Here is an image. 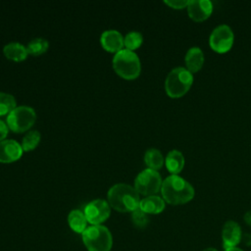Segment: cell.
Masks as SVG:
<instances>
[{
    "mask_svg": "<svg viewBox=\"0 0 251 251\" xmlns=\"http://www.w3.org/2000/svg\"><path fill=\"white\" fill-rule=\"evenodd\" d=\"M161 192L165 202L171 205L185 204L194 197L195 193L193 186L177 175H171L163 180Z\"/></svg>",
    "mask_w": 251,
    "mask_h": 251,
    "instance_id": "obj_1",
    "label": "cell"
},
{
    "mask_svg": "<svg viewBox=\"0 0 251 251\" xmlns=\"http://www.w3.org/2000/svg\"><path fill=\"white\" fill-rule=\"evenodd\" d=\"M109 205L119 212H133L139 208L140 197L134 186L119 182L112 185L107 193Z\"/></svg>",
    "mask_w": 251,
    "mask_h": 251,
    "instance_id": "obj_2",
    "label": "cell"
},
{
    "mask_svg": "<svg viewBox=\"0 0 251 251\" xmlns=\"http://www.w3.org/2000/svg\"><path fill=\"white\" fill-rule=\"evenodd\" d=\"M115 72L125 79L136 78L141 71L140 60L134 51L123 48L113 57Z\"/></svg>",
    "mask_w": 251,
    "mask_h": 251,
    "instance_id": "obj_3",
    "label": "cell"
},
{
    "mask_svg": "<svg viewBox=\"0 0 251 251\" xmlns=\"http://www.w3.org/2000/svg\"><path fill=\"white\" fill-rule=\"evenodd\" d=\"M192 82V74L186 68L176 67L167 75L165 89L170 97L178 98L183 96L190 89Z\"/></svg>",
    "mask_w": 251,
    "mask_h": 251,
    "instance_id": "obj_4",
    "label": "cell"
},
{
    "mask_svg": "<svg viewBox=\"0 0 251 251\" xmlns=\"http://www.w3.org/2000/svg\"><path fill=\"white\" fill-rule=\"evenodd\" d=\"M82 241L88 251H110L113 245L110 230L102 225L88 226L82 232Z\"/></svg>",
    "mask_w": 251,
    "mask_h": 251,
    "instance_id": "obj_5",
    "label": "cell"
},
{
    "mask_svg": "<svg viewBox=\"0 0 251 251\" xmlns=\"http://www.w3.org/2000/svg\"><path fill=\"white\" fill-rule=\"evenodd\" d=\"M36 121L35 110L26 105L17 106L6 118V124L14 132H24L33 126Z\"/></svg>",
    "mask_w": 251,
    "mask_h": 251,
    "instance_id": "obj_6",
    "label": "cell"
},
{
    "mask_svg": "<svg viewBox=\"0 0 251 251\" xmlns=\"http://www.w3.org/2000/svg\"><path fill=\"white\" fill-rule=\"evenodd\" d=\"M162 177L158 171L153 169H144L141 171L134 179V188L139 194L146 196L156 195L161 189Z\"/></svg>",
    "mask_w": 251,
    "mask_h": 251,
    "instance_id": "obj_7",
    "label": "cell"
},
{
    "mask_svg": "<svg viewBox=\"0 0 251 251\" xmlns=\"http://www.w3.org/2000/svg\"><path fill=\"white\" fill-rule=\"evenodd\" d=\"M234 40L231 28L226 25H221L214 28L209 37L210 47L218 53H226L230 50Z\"/></svg>",
    "mask_w": 251,
    "mask_h": 251,
    "instance_id": "obj_8",
    "label": "cell"
},
{
    "mask_svg": "<svg viewBox=\"0 0 251 251\" xmlns=\"http://www.w3.org/2000/svg\"><path fill=\"white\" fill-rule=\"evenodd\" d=\"M83 213L88 223L92 226H98L109 218L111 206L104 199H94L86 204Z\"/></svg>",
    "mask_w": 251,
    "mask_h": 251,
    "instance_id": "obj_9",
    "label": "cell"
},
{
    "mask_svg": "<svg viewBox=\"0 0 251 251\" xmlns=\"http://www.w3.org/2000/svg\"><path fill=\"white\" fill-rule=\"evenodd\" d=\"M242 231L240 226L234 221L225 223L222 229V245L224 250L236 247L242 239Z\"/></svg>",
    "mask_w": 251,
    "mask_h": 251,
    "instance_id": "obj_10",
    "label": "cell"
},
{
    "mask_svg": "<svg viewBox=\"0 0 251 251\" xmlns=\"http://www.w3.org/2000/svg\"><path fill=\"white\" fill-rule=\"evenodd\" d=\"M186 8L188 16L195 22L207 20L213 12V4L209 0H191Z\"/></svg>",
    "mask_w": 251,
    "mask_h": 251,
    "instance_id": "obj_11",
    "label": "cell"
},
{
    "mask_svg": "<svg viewBox=\"0 0 251 251\" xmlns=\"http://www.w3.org/2000/svg\"><path fill=\"white\" fill-rule=\"evenodd\" d=\"M22 145L15 139L0 141V162L11 163L19 160L23 155Z\"/></svg>",
    "mask_w": 251,
    "mask_h": 251,
    "instance_id": "obj_12",
    "label": "cell"
},
{
    "mask_svg": "<svg viewBox=\"0 0 251 251\" xmlns=\"http://www.w3.org/2000/svg\"><path fill=\"white\" fill-rule=\"evenodd\" d=\"M102 47L109 52H119L125 46L124 36L117 29H106L100 36Z\"/></svg>",
    "mask_w": 251,
    "mask_h": 251,
    "instance_id": "obj_13",
    "label": "cell"
},
{
    "mask_svg": "<svg viewBox=\"0 0 251 251\" xmlns=\"http://www.w3.org/2000/svg\"><path fill=\"white\" fill-rule=\"evenodd\" d=\"M185 66L186 69L192 74L200 71L204 64V54L199 47H191L185 54Z\"/></svg>",
    "mask_w": 251,
    "mask_h": 251,
    "instance_id": "obj_14",
    "label": "cell"
},
{
    "mask_svg": "<svg viewBox=\"0 0 251 251\" xmlns=\"http://www.w3.org/2000/svg\"><path fill=\"white\" fill-rule=\"evenodd\" d=\"M165 200L158 195H149L140 200L139 209L146 214H160L165 209Z\"/></svg>",
    "mask_w": 251,
    "mask_h": 251,
    "instance_id": "obj_15",
    "label": "cell"
},
{
    "mask_svg": "<svg viewBox=\"0 0 251 251\" xmlns=\"http://www.w3.org/2000/svg\"><path fill=\"white\" fill-rule=\"evenodd\" d=\"M3 53L8 59L16 62L25 60L28 54L26 46L18 41H12L7 43L3 47Z\"/></svg>",
    "mask_w": 251,
    "mask_h": 251,
    "instance_id": "obj_16",
    "label": "cell"
},
{
    "mask_svg": "<svg viewBox=\"0 0 251 251\" xmlns=\"http://www.w3.org/2000/svg\"><path fill=\"white\" fill-rule=\"evenodd\" d=\"M165 164H166L167 170L172 175H177L183 169L184 157L180 151L176 149L171 150L166 156Z\"/></svg>",
    "mask_w": 251,
    "mask_h": 251,
    "instance_id": "obj_17",
    "label": "cell"
},
{
    "mask_svg": "<svg viewBox=\"0 0 251 251\" xmlns=\"http://www.w3.org/2000/svg\"><path fill=\"white\" fill-rule=\"evenodd\" d=\"M68 223L70 227L77 232V233H82L87 227V220L86 217L84 215V213L80 210H73L70 212L69 216H68Z\"/></svg>",
    "mask_w": 251,
    "mask_h": 251,
    "instance_id": "obj_18",
    "label": "cell"
},
{
    "mask_svg": "<svg viewBox=\"0 0 251 251\" xmlns=\"http://www.w3.org/2000/svg\"><path fill=\"white\" fill-rule=\"evenodd\" d=\"M144 162L149 169L157 171L163 167L165 159L160 150L157 148H149L144 154Z\"/></svg>",
    "mask_w": 251,
    "mask_h": 251,
    "instance_id": "obj_19",
    "label": "cell"
},
{
    "mask_svg": "<svg viewBox=\"0 0 251 251\" xmlns=\"http://www.w3.org/2000/svg\"><path fill=\"white\" fill-rule=\"evenodd\" d=\"M49 47L48 41L43 37H35L32 38L26 45V49L28 54L33 56H38L47 51Z\"/></svg>",
    "mask_w": 251,
    "mask_h": 251,
    "instance_id": "obj_20",
    "label": "cell"
},
{
    "mask_svg": "<svg viewBox=\"0 0 251 251\" xmlns=\"http://www.w3.org/2000/svg\"><path fill=\"white\" fill-rule=\"evenodd\" d=\"M41 139V134L36 129H31L27 131L22 139V148L24 151H31L33 150L39 143Z\"/></svg>",
    "mask_w": 251,
    "mask_h": 251,
    "instance_id": "obj_21",
    "label": "cell"
},
{
    "mask_svg": "<svg viewBox=\"0 0 251 251\" xmlns=\"http://www.w3.org/2000/svg\"><path fill=\"white\" fill-rule=\"evenodd\" d=\"M17 107L15 97L6 92H0V116L11 113Z\"/></svg>",
    "mask_w": 251,
    "mask_h": 251,
    "instance_id": "obj_22",
    "label": "cell"
},
{
    "mask_svg": "<svg viewBox=\"0 0 251 251\" xmlns=\"http://www.w3.org/2000/svg\"><path fill=\"white\" fill-rule=\"evenodd\" d=\"M143 42V36L139 31L131 30L124 36V44L128 50L137 49Z\"/></svg>",
    "mask_w": 251,
    "mask_h": 251,
    "instance_id": "obj_23",
    "label": "cell"
},
{
    "mask_svg": "<svg viewBox=\"0 0 251 251\" xmlns=\"http://www.w3.org/2000/svg\"><path fill=\"white\" fill-rule=\"evenodd\" d=\"M131 221L136 227L143 228L149 224V217L148 214L137 208L136 210L131 212Z\"/></svg>",
    "mask_w": 251,
    "mask_h": 251,
    "instance_id": "obj_24",
    "label": "cell"
},
{
    "mask_svg": "<svg viewBox=\"0 0 251 251\" xmlns=\"http://www.w3.org/2000/svg\"><path fill=\"white\" fill-rule=\"evenodd\" d=\"M164 3L174 9H182L188 6L189 1L188 0H165Z\"/></svg>",
    "mask_w": 251,
    "mask_h": 251,
    "instance_id": "obj_25",
    "label": "cell"
},
{
    "mask_svg": "<svg viewBox=\"0 0 251 251\" xmlns=\"http://www.w3.org/2000/svg\"><path fill=\"white\" fill-rule=\"evenodd\" d=\"M9 131V127L6 124V122L0 120V141L4 140L8 134Z\"/></svg>",
    "mask_w": 251,
    "mask_h": 251,
    "instance_id": "obj_26",
    "label": "cell"
},
{
    "mask_svg": "<svg viewBox=\"0 0 251 251\" xmlns=\"http://www.w3.org/2000/svg\"><path fill=\"white\" fill-rule=\"evenodd\" d=\"M241 241H243V243H244L245 245H250V244H251V235L248 234V233L243 234Z\"/></svg>",
    "mask_w": 251,
    "mask_h": 251,
    "instance_id": "obj_27",
    "label": "cell"
},
{
    "mask_svg": "<svg viewBox=\"0 0 251 251\" xmlns=\"http://www.w3.org/2000/svg\"><path fill=\"white\" fill-rule=\"evenodd\" d=\"M243 219H244V222H245L249 226H251V210L245 213Z\"/></svg>",
    "mask_w": 251,
    "mask_h": 251,
    "instance_id": "obj_28",
    "label": "cell"
},
{
    "mask_svg": "<svg viewBox=\"0 0 251 251\" xmlns=\"http://www.w3.org/2000/svg\"><path fill=\"white\" fill-rule=\"evenodd\" d=\"M225 251H243L241 248L239 247H233V248H229V249H226Z\"/></svg>",
    "mask_w": 251,
    "mask_h": 251,
    "instance_id": "obj_29",
    "label": "cell"
},
{
    "mask_svg": "<svg viewBox=\"0 0 251 251\" xmlns=\"http://www.w3.org/2000/svg\"><path fill=\"white\" fill-rule=\"evenodd\" d=\"M202 251H218V250L216 248H214V247H208V248H206V249H204Z\"/></svg>",
    "mask_w": 251,
    "mask_h": 251,
    "instance_id": "obj_30",
    "label": "cell"
}]
</instances>
